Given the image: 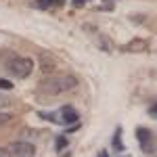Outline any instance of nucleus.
<instances>
[{
    "label": "nucleus",
    "mask_w": 157,
    "mask_h": 157,
    "mask_svg": "<svg viewBox=\"0 0 157 157\" xmlns=\"http://www.w3.org/2000/svg\"><path fill=\"white\" fill-rule=\"evenodd\" d=\"M78 86V80L73 75H52L48 80H42L40 86H38V97L40 101H46V98H52L57 94H63L67 90H73Z\"/></svg>",
    "instance_id": "obj_1"
},
{
    "label": "nucleus",
    "mask_w": 157,
    "mask_h": 157,
    "mask_svg": "<svg viewBox=\"0 0 157 157\" xmlns=\"http://www.w3.org/2000/svg\"><path fill=\"white\" fill-rule=\"evenodd\" d=\"M6 69H9V73H13L15 78L23 80V78H27V75L32 73L34 61L27 59V57H13V59L6 63Z\"/></svg>",
    "instance_id": "obj_2"
},
{
    "label": "nucleus",
    "mask_w": 157,
    "mask_h": 157,
    "mask_svg": "<svg viewBox=\"0 0 157 157\" xmlns=\"http://www.w3.org/2000/svg\"><path fill=\"white\" fill-rule=\"evenodd\" d=\"M11 151L15 157H32L34 155V145L32 143H23V140H19V143H13L11 145Z\"/></svg>",
    "instance_id": "obj_3"
},
{
    "label": "nucleus",
    "mask_w": 157,
    "mask_h": 157,
    "mask_svg": "<svg viewBox=\"0 0 157 157\" xmlns=\"http://www.w3.org/2000/svg\"><path fill=\"white\" fill-rule=\"evenodd\" d=\"M136 136H138V140H140V147H143V151H151V147H153V136L151 132L147 130V128H138L136 130Z\"/></svg>",
    "instance_id": "obj_4"
},
{
    "label": "nucleus",
    "mask_w": 157,
    "mask_h": 157,
    "mask_svg": "<svg viewBox=\"0 0 157 157\" xmlns=\"http://www.w3.org/2000/svg\"><path fill=\"white\" fill-rule=\"evenodd\" d=\"M57 115H61L59 117L61 124H75V121H78V111L73 107H63Z\"/></svg>",
    "instance_id": "obj_5"
},
{
    "label": "nucleus",
    "mask_w": 157,
    "mask_h": 157,
    "mask_svg": "<svg viewBox=\"0 0 157 157\" xmlns=\"http://www.w3.org/2000/svg\"><path fill=\"white\" fill-rule=\"evenodd\" d=\"M40 63H42V71L44 73H50L52 69H55V61H52V57H48L46 52L40 55Z\"/></svg>",
    "instance_id": "obj_6"
},
{
    "label": "nucleus",
    "mask_w": 157,
    "mask_h": 157,
    "mask_svg": "<svg viewBox=\"0 0 157 157\" xmlns=\"http://www.w3.org/2000/svg\"><path fill=\"white\" fill-rule=\"evenodd\" d=\"M63 0H36V6H40V9H50V6H57V4H61Z\"/></svg>",
    "instance_id": "obj_7"
},
{
    "label": "nucleus",
    "mask_w": 157,
    "mask_h": 157,
    "mask_svg": "<svg viewBox=\"0 0 157 157\" xmlns=\"http://www.w3.org/2000/svg\"><path fill=\"white\" fill-rule=\"evenodd\" d=\"M9 105H11V98L4 97V94H0V109H6Z\"/></svg>",
    "instance_id": "obj_8"
},
{
    "label": "nucleus",
    "mask_w": 157,
    "mask_h": 157,
    "mask_svg": "<svg viewBox=\"0 0 157 157\" xmlns=\"http://www.w3.org/2000/svg\"><path fill=\"white\" fill-rule=\"evenodd\" d=\"M113 143H115V147H117V151H124V145H121V138H120V130H117V134H115Z\"/></svg>",
    "instance_id": "obj_9"
},
{
    "label": "nucleus",
    "mask_w": 157,
    "mask_h": 157,
    "mask_svg": "<svg viewBox=\"0 0 157 157\" xmlns=\"http://www.w3.org/2000/svg\"><path fill=\"white\" fill-rule=\"evenodd\" d=\"M0 88H4V90H11V88H13V82H9V80H0Z\"/></svg>",
    "instance_id": "obj_10"
},
{
    "label": "nucleus",
    "mask_w": 157,
    "mask_h": 157,
    "mask_svg": "<svg viewBox=\"0 0 157 157\" xmlns=\"http://www.w3.org/2000/svg\"><path fill=\"white\" fill-rule=\"evenodd\" d=\"M9 121H11V115L9 113H0V126L2 124H9Z\"/></svg>",
    "instance_id": "obj_11"
},
{
    "label": "nucleus",
    "mask_w": 157,
    "mask_h": 157,
    "mask_svg": "<svg viewBox=\"0 0 157 157\" xmlns=\"http://www.w3.org/2000/svg\"><path fill=\"white\" fill-rule=\"evenodd\" d=\"M0 157H11V153L6 149H0Z\"/></svg>",
    "instance_id": "obj_12"
},
{
    "label": "nucleus",
    "mask_w": 157,
    "mask_h": 157,
    "mask_svg": "<svg viewBox=\"0 0 157 157\" xmlns=\"http://www.w3.org/2000/svg\"><path fill=\"white\" fill-rule=\"evenodd\" d=\"M57 147L63 149V147H65V138H59V140H57Z\"/></svg>",
    "instance_id": "obj_13"
},
{
    "label": "nucleus",
    "mask_w": 157,
    "mask_h": 157,
    "mask_svg": "<svg viewBox=\"0 0 157 157\" xmlns=\"http://www.w3.org/2000/svg\"><path fill=\"white\" fill-rule=\"evenodd\" d=\"M151 115H153V117H157V105H153V107H151Z\"/></svg>",
    "instance_id": "obj_14"
},
{
    "label": "nucleus",
    "mask_w": 157,
    "mask_h": 157,
    "mask_svg": "<svg viewBox=\"0 0 157 157\" xmlns=\"http://www.w3.org/2000/svg\"><path fill=\"white\" fill-rule=\"evenodd\" d=\"M86 2H88V0H73V4H78V6H80V4H86Z\"/></svg>",
    "instance_id": "obj_15"
},
{
    "label": "nucleus",
    "mask_w": 157,
    "mask_h": 157,
    "mask_svg": "<svg viewBox=\"0 0 157 157\" xmlns=\"http://www.w3.org/2000/svg\"><path fill=\"white\" fill-rule=\"evenodd\" d=\"M98 157H109V155H107V151H101V153H98Z\"/></svg>",
    "instance_id": "obj_16"
}]
</instances>
